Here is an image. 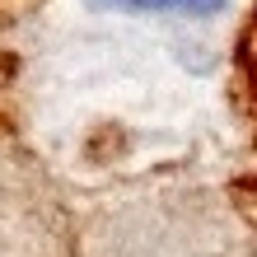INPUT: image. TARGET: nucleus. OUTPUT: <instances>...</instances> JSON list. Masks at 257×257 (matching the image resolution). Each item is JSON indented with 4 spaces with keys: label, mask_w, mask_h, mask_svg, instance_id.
Wrapping results in <instances>:
<instances>
[{
    "label": "nucleus",
    "mask_w": 257,
    "mask_h": 257,
    "mask_svg": "<svg viewBox=\"0 0 257 257\" xmlns=\"http://www.w3.org/2000/svg\"><path fill=\"white\" fill-rule=\"evenodd\" d=\"M112 5H131V10H210L220 0H112Z\"/></svg>",
    "instance_id": "obj_1"
},
{
    "label": "nucleus",
    "mask_w": 257,
    "mask_h": 257,
    "mask_svg": "<svg viewBox=\"0 0 257 257\" xmlns=\"http://www.w3.org/2000/svg\"><path fill=\"white\" fill-rule=\"evenodd\" d=\"M248 70H252V89H257V28H252V42H248Z\"/></svg>",
    "instance_id": "obj_2"
}]
</instances>
